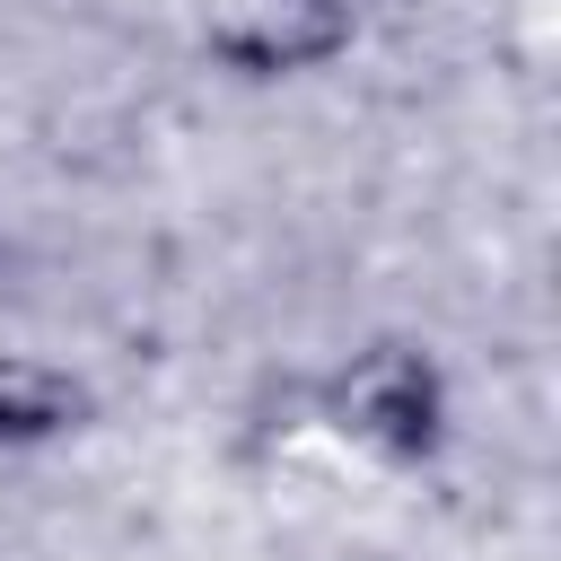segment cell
<instances>
[{
	"instance_id": "cell-3",
	"label": "cell",
	"mask_w": 561,
	"mask_h": 561,
	"mask_svg": "<svg viewBox=\"0 0 561 561\" xmlns=\"http://www.w3.org/2000/svg\"><path fill=\"white\" fill-rule=\"evenodd\" d=\"M96 421V386L44 351H0V447H53Z\"/></svg>"
},
{
	"instance_id": "cell-1",
	"label": "cell",
	"mask_w": 561,
	"mask_h": 561,
	"mask_svg": "<svg viewBox=\"0 0 561 561\" xmlns=\"http://www.w3.org/2000/svg\"><path fill=\"white\" fill-rule=\"evenodd\" d=\"M316 421L377 473H430L456 447V377L421 333H368L316 377Z\"/></svg>"
},
{
	"instance_id": "cell-2",
	"label": "cell",
	"mask_w": 561,
	"mask_h": 561,
	"mask_svg": "<svg viewBox=\"0 0 561 561\" xmlns=\"http://www.w3.org/2000/svg\"><path fill=\"white\" fill-rule=\"evenodd\" d=\"M359 44V18H333V9H298V0H237L210 18L202 53L228 70V79H307L324 61H342Z\"/></svg>"
},
{
	"instance_id": "cell-4",
	"label": "cell",
	"mask_w": 561,
	"mask_h": 561,
	"mask_svg": "<svg viewBox=\"0 0 561 561\" xmlns=\"http://www.w3.org/2000/svg\"><path fill=\"white\" fill-rule=\"evenodd\" d=\"M298 9H333V18H359L368 0H298Z\"/></svg>"
},
{
	"instance_id": "cell-5",
	"label": "cell",
	"mask_w": 561,
	"mask_h": 561,
	"mask_svg": "<svg viewBox=\"0 0 561 561\" xmlns=\"http://www.w3.org/2000/svg\"><path fill=\"white\" fill-rule=\"evenodd\" d=\"M0 263H9V245H0Z\"/></svg>"
}]
</instances>
